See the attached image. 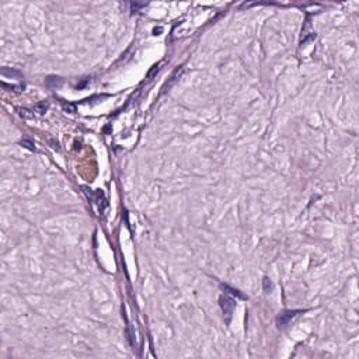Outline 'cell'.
I'll return each mask as SVG.
<instances>
[{
	"label": "cell",
	"instance_id": "cell-1",
	"mask_svg": "<svg viewBox=\"0 0 359 359\" xmlns=\"http://www.w3.org/2000/svg\"><path fill=\"white\" fill-rule=\"evenodd\" d=\"M220 307L222 310H223L224 316H226V323L229 324L230 323V319H232V314H233V310H234V300L232 299L230 296H227V295H224V296H220Z\"/></svg>",
	"mask_w": 359,
	"mask_h": 359
},
{
	"label": "cell",
	"instance_id": "cell-2",
	"mask_svg": "<svg viewBox=\"0 0 359 359\" xmlns=\"http://www.w3.org/2000/svg\"><path fill=\"white\" fill-rule=\"evenodd\" d=\"M300 313V310H295V311H285V313H282L281 314L279 317H278V325L279 327H285L286 324H288L289 321H291L292 319H293L296 314H299Z\"/></svg>",
	"mask_w": 359,
	"mask_h": 359
},
{
	"label": "cell",
	"instance_id": "cell-3",
	"mask_svg": "<svg viewBox=\"0 0 359 359\" xmlns=\"http://www.w3.org/2000/svg\"><path fill=\"white\" fill-rule=\"evenodd\" d=\"M2 74L7 77H17V79H21V73L17 70H9V69H2Z\"/></svg>",
	"mask_w": 359,
	"mask_h": 359
},
{
	"label": "cell",
	"instance_id": "cell-4",
	"mask_svg": "<svg viewBox=\"0 0 359 359\" xmlns=\"http://www.w3.org/2000/svg\"><path fill=\"white\" fill-rule=\"evenodd\" d=\"M62 84V80L60 79H55V77H49L48 80H46V86L51 88H56L58 86Z\"/></svg>",
	"mask_w": 359,
	"mask_h": 359
},
{
	"label": "cell",
	"instance_id": "cell-5",
	"mask_svg": "<svg viewBox=\"0 0 359 359\" xmlns=\"http://www.w3.org/2000/svg\"><path fill=\"white\" fill-rule=\"evenodd\" d=\"M20 116H21V118H26V119H34L35 118L34 112H31L30 110H26V108L20 110Z\"/></svg>",
	"mask_w": 359,
	"mask_h": 359
},
{
	"label": "cell",
	"instance_id": "cell-6",
	"mask_svg": "<svg viewBox=\"0 0 359 359\" xmlns=\"http://www.w3.org/2000/svg\"><path fill=\"white\" fill-rule=\"evenodd\" d=\"M46 108H48V102H41V104L35 105L34 107V111L38 114H44L46 111Z\"/></svg>",
	"mask_w": 359,
	"mask_h": 359
},
{
	"label": "cell",
	"instance_id": "cell-7",
	"mask_svg": "<svg viewBox=\"0 0 359 359\" xmlns=\"http://www.w3.org/2000/svg\"><path fill=\"white\" fill-rule=\"evenodd\" d=\"M62 107H63V110H66L68 112H74V111H76V107H74L73 104H70V102L62 101Z\"/></svg>",
	"mask_w": 359,
	"mask_h": 359
},
{
	"label": "cell",
	"instance_id": "cell-8",
	"mask_svg": "<svg viewBox=\"0 0 359 359\" xmlns=\"http://www.w3.org/2000/svg\"><path fill=\"white\" fill-rule=\"evenodd\" d=\"M21 144H23V146H26V147H28L30 150H35L34 144H32L30 140H23V142H21Z\"/></svg>",
	"mask_w": 359,
	"mask_h": 359
},
{
	"label": "cell",
	"instance_id": "cell-9",
	"mask_svg": "<svg viewBox=\"0 0 359 359\" xmlns=\"http://www.w3.org/2000/svg\"><path fill=\"white\" fill-rule=\"evenodd\" d=\"M264 288H265L267 292H269V289L272 288V286H271V282H269L268 278H265V279H264Z\"/></svg>",
	"mask_w": 359,
	"mask_h": 359
},
{
	"label": "cell",
	"instance_id": "cell-10",
	"mask_svg": "<svg viewBox=\"0 0 359 359\" xmlns=\"http://www.w3.org/2000/svg\"><path fill=\"white\" fill-rule=\"evenodd\" d=\"M157 32H161V28H154V34H157Z\"/></svg>",
	"mask_w": 359,
	"mask_h": 359
}]
</instances>
